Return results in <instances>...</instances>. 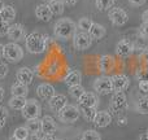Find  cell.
Here are the masks:
<instances>
[{"label": "cell", "instance_id": "obj_1", "mask_svg": "<svg viewBox=\"0 0 148 140\" xmlns=\"http://www.w3.org/2000/svg\"><path fill=\"white\" fill-rule=\"evenodd\" d=\"M55 36L60 40H68L73 39L74 34L77 33V25L70 18H61L53 26Z\"/></svg>", "mask_w": 148, "mask_h": 140}, {"label": "cell", "instance_id": "obj_2", "mask_svg": "<svg viewBox=\"0 0 148 140\" xmlns=\"http://www.w3.org/2000/svg\"><path fill=\"white\" fill-rule=\"evenodd\" d=\"M47 39L48 36H44L39 33H30L25 38V46L27 52L33 55H39L43 53L47 48Z\"/></svg>", "mask_w": 148, "mask_h": 140}, {"label": "cell", "instance_id": "obj_3", "mask_svg": "<svg viewBox=\"0 0 148 140\" xmlns=\"http://www.w3.org/2000/svg\"><path fill=\"white\" fill-rule=\"evenodd\" d=\"M4 59L9 62H18L23 59V51L17 43L12 42L4 46Z\"/></svg>", "mask_w": 148, "mask_h": 140}, {"label": "cell", "instance_id": "obj_4", "mask_svg": "<svg viewBox=\"0 0 148 140\" xmlns=\"http://www.w3.org/2000/svg\"><path fill=\"white\" fill-rule=\"evenodd\" d=\"M127 109V97L125 92H114L110 101V110L116 114L122 113Z\"/></svg>", "mask_w": 148, "mask_h": 140}, {"label": "cell", "instance_id": "obj_5", "mask_svg": "<svg viewBox=\"0 0 148 140\" xmlns=\"http://www.w3.org/2000/svg\"><path fill=\"white\" fill-rule=\"evenodd\" d=\"M42 114V107L35 99L27 100L25 108L22 109V115L25 120H34V118H39Z\"/></svg>", "mask_w": 148, "mask_h": 140}, {"label": "cell", "instance_id": "obj_6", "mask_svg": "<svg viewBox=\"0 0 148 140\" xmlns=\"http://www.w3.org/2000/svg\"><path fill=\"white\" fill-rule=\"evenodd\" d=\"M92 38L90 36L88 33H83V31H77L73 36V46L78 51H86L91 47Z\"/></svg>", "mask_w": 148, "mask_h": 140}, {"label": "cell", "instance_id": "obj_7", "mask_svg": "<svg viewBox=\"0 0 148 140\" xmlns=\"http://www.w3.org/2000/svg\"><path fill=\"white\" fill-rule=\"evenodd\" d=\"M57 114H59L60 121L66 123H73L79 118V108H77L75 105H66Z\"/></svg>", "mask_w": 148, "mask_h": 140}, {"label": "cell", "instance_id": "obj_8", "mask_svg": "<svg viewBox=\"0 0 148 140\" xmlns=\"http://www.w3.org/2000/svg\"><path fill=\"white\" fill-rule=\"evenodd\" d=\"M94 89L100 95H108L113 91L112 79L109 76H100L94 82Z\"/></svg>", "mask_w": 148, "mask_h": 140}, {"label": "cell", "instance_id": "obj_9", "mask_svg": "<svg viewBox=\"0 0 148 140\" xmlns=\"http://www.w3.org/2000/svg\"><path fill=\"white\" fill-rule=\"evenodd\" d=\"M108 16H109V20L112 21V23H114L116 26H122L129 21L127 13L121 8H112Z\"/></svg>", "mask_w": 148, "mask_h": 140}, {"label": "cell", "instance_id": "obj_10", "mask_svg": "<svg viewBox=\"0 0 148 140\" xmlns=\"http://www.w3.org/2000/svg\"><path fill=\"white\" fill-rule=\"evenodd\" d=\"M135 46L134 43H131L129 39H121L116 46V53L120 57H129L133 55Z\"/></svg>", "mask_w": 148, "mask_h": 140}, {"label": "cell", "instance_id": "obj_11", "mask_svg": "<svg viewBox=\"0 0 148 140\" xmlns=\"http://www.w3.org/2000/svg\"><path fill=\"white\" fill-rule=\"evenodd\" d=\"M110 79H112V86L114 92H123L130 84V81L125 74H114L113 76H110Z\"/></svg>", "mask_w": 148, "mask_h": 140}, {"label": "cell", "instance_id": "obj_12", "mask_svg": "<svg viewBox=\"0 0 148 140\" xmlns=\"http://www.w3.org/2000/svg\"><path fill=\"white\" fill-rule=\"evenodd\" d=\"M36 94H38V96L40 97L42 100H44V101H49V100L52 99V97L55 96V88L52 84L49 83H42L39 84L38 87H36Z\"/></svg>", "mask_w": 148, "mask_h": 140}, {"label": "cell", "instance_id": "obj_13", "mask_svg": "<svg viewBox=\"0 0 148 140\" xmlns=\"http://www.w3.org/2000/svg\"><path fill=\"white\" fill-rule=\"evenodd\" d=\"M48 105H49V108H51V110L59 113L60 110L64 109V108L68 105V99L65 95H61V94L55 95V96L48 101Z\"/></svg>", "mask_w": 148, "mask_h": 140}, {"label": "cell", "instance_id": "obj_14", "mask_svg": "<svg viewBox=\"0 0 148 140\" xmlns=\"http://www.w3.org/2000/svg\"><path fill=\"white\" fill-rule=\"evenodd\" d=\"M8 38L12 42H20L25 38V29H23L22 25H18V23H14V25H10L9 30H8Z\"/></svg>", "mask_w": 148, "mask_h": 140}, {"label": "cell", "instance_id": "obj_15", "mask_svg": "<svg viewBox=\"0 0 148 140\" xmlns=\"http://www.w3.org/2000/svg\"><path fill=\"white\" fill-rule=\"evenodd\" d=\"M116 66V60L114 57H112L110 55H104L100 57L99 60V69L101 73H108L112 71Z\"/></svg>", "mask_w": 148, "mask_h": 140}, {"label": "cell", "instance_id": "obj_16", "mask_svg": "<svg viewBox=\"0 0 148 140\" xmlns=\"http://www.w3.org/2000/svg\"><path fill=\"white\" fill-rule=\"evenodd\" d=\"M112 122V115H110L109 112H105V110H100L97 112L96 117L94 120V123L100 128H104V127H108Z\"/></svg>", "mask_w": 148, "mask_h": 140}, {"label": "cell", "instance_id": "obj_17", "mask_svg": "<svg viewBox=\"0 0 148 140\" xmlns=\"http://www.w3.org/2000/svg\"><path fill=\"white\" fill-rule=\"evenodd\" d=\"M35 16L40 21H43V22H48V21H51L53 14H52L48 4H39L38 7L35 8Z\"/></svg>", "mask_w": 148, "mask_h": 140}, {"label": "cell", "instance_id": "obj_18", "mask_svg": "<svg viewBox=\"0 0 148 140\" xmlns=\"http://www.w3.org/2000/svg\"><path fill=\"white\" fill-rule=\"evenodd\" d=\"M79 107H90V108H96L97 105V96L94 92H84L82 97L78 100Z\"/></svg>", "mask_w": 148, "mask_h": 140}, {"label": "cell", "instance_id": "obj_19", "mask_svg": "<svg viewBox=\"0 0 148 140\" xmlns=\"http://www.w3.org/2000/svg\"><path fill=\"white\" fill-rule=\"evenodd\" d=\"M33 79H34V73H33V70L29 69V68H21V69L17 71V81L20 82V83L29 86V84H31Z\"/></svg>", "mask_w": 148, "mask_h": 140}, {"label": "cell", "instance_id": "obj_20", "mask_svg": "<svg viewBox=\"0 0 148 140\" xmlns=\"http://www.w3.org/2000/svg\"><path fill=\"white\" fill-rule=\"evenodd\" d=\"M57 130V126L55 120L51 115H44L42 118V132L43 134H55Z\"/></svg>", "mask_w": 148, "mask_h": 140}, {"label": "cell", "instance_id": "obj_21", "mask_svg": "<svg viewBox=\"0 0 148 140\" xmlns=\"http://www.w3.org/2000/svg\"><path fill=\"white\" fill-rule=\"evenodd\" d=\"M65 84L68 87H74V86H81V82H82V74L79 73L78 70H72L66 74L64 79Z\"/></svg>", "mask_w": 148, "mask_h": 140}, {"label": "cell", "instance_id": "obj_22", "mask_svg": "<svg viewBox=\"0 0 148 140\" xmlns=\"http://www.w3.org/2000/svg\"><path fill=\"white\" fill-rule=\"evenodd\" d=\"M105 27L103 25H100V23H95L92 25L91 30L88 31L90 36L92 38V40H100V39H103L105 36Z\"/></svg>", "mask_w": 148, "mask_h": 140}, {"label": "cell", "instance_id": "obj_23", "mask_svg": "<svg viewBox=\"0 0 148 140\" xmlns=\"http://www.w3.org/2000/svg\"><path fill=\"white\" fill-rule=\"evenodd\" d=\"M10 92H12V96H22L26 97L29 94V88L26 84H22L20 82H16L10 88Z\"/></svg>", "mask_w": 148, "mask_h": 140}, {"label": "cell", "instance_id": "obj_24", "mask_svg": "<svg viewBox=\"0 0 148 140\" xmlns=\"http://www.w3.org/2000/svg\"><path fill=\"white\" fill-rule=\"evenodd\" d=\"M16 18V10L12 5H4V8L0 12V20L7 21V22H10Z\"/></svg>", "mask_w": 148, "mask_h": 140}, {"label": "cell", "instance_id": "obj_25", "mask_svg": "<svg viewBox=\"0 0 148 140\" xmlns=\"http://www.w3.org/2000/svg\"><path fill=\"white\" fill-rule=\"evenodd\" d=\"M26 128L30 134H39L42 131V120L34 118V120H27L26 122Z\"/></svg>", "mask_w": 148, "mask_h": 140}, {"label": "cell", "instance_id": "obj_26", "mask_svg": "<svg viewBox=\"0 0 148 140\" xmlns=\"http://www.w3.org/2000/svg\"><path fill=\"white\" fill-rule=\"evenodd\" d=\"M26 102V97H22V96H12L9 100V107L14 110H22L25 108Z\"/></svg>", "mask_w": 148, "mask_h": 140}, {"label": "cell", "instance_id": "obj_27", "mask_svg": "<svg viewBox=\"0 0 148 140\" xmlns=\"http://www.w3.org/2000/svg\"><path fill=\"white\" fill-rule=\"evenodd\" d=\"M79 112L83 115V118L88 122H94L95 117L97 114L96 108H90V107H79Z\"/></svg>", "mask_w": 148, "mask_h": 140}, {"label": "cell", "instance_id": "obj_28", "mask_svg": "<svg viewBox=\"0 0 148 140\" xmlns=\"http://www.w3.org/2000/svg\"><path fill=\"white\" fill-rule=\"evenodd\" d=\"M48 7L53 16H61L64 13V3L61 0H51L48 3Z\"/></svg>", "mask_w": 148, "mask_h": 140}, {"label": "cell", "instance_id": "obj_29", "mask_svg": "<svg viewBox=\"0 0 148 140\" xmlns=\"http://www.w3.org/2000/svg\"><path fill=\"white\" fill-rule=\"evenodd\" d=\"M92 25H94V22H92L91 18L82 17L81 20H79V22H78V25H77V26H78V29L81 31H83V33H88V31L91 30Z\"/></svg>", "mask_w": 148, "mask_h": 140}, {"label": "cell", "instance_id": "obj_30", "mask_svg": "<svg viewBox=\"0 0 148 140\" xmlns=\"http://www.w3.org/2000/svg\"><path fill=\"white\" fill-rule=\"evenodd\" d=\"M95 5L99 10H110L114 5V0H95Z\"/></svg>", "mask_w": 148, "mask_h": 140}, {"label": "cell", "instance_id": "obj_31", "mask_svg": "<svg viewBox=\"0 0 148 140\" xmlns=\"http://www.w3.org/2000/svg\"><path fill=\"white\" fill-rule=\"evenodd\" d=\"M136 110L140 114H148V97H140L136 101Z\"/></svg>", "mask_w": 148, "mask_h": 140}, {"label": "cell", "instance_id": "obj_32", "mask_svg": "<svg viewBox=\"0 0 148 140\" xmlns=\"http://www.w3.org/2000/svg\"><path fill=\"white\" fill-rule=\"evenodd\" d=\"M69 94H70V96L73 97V99H75V100H79L82 97V95L86 92V89L83 88L82 86H74V87H69Z\"/></svg>", "mask_w": 148, "mask_h": 140}, {"label": "cell", "instance_id": "obj_33", "mask_svg": "<svg viewBox=\"0 0 148 140\" xmlns=\"http://www.w3.org/2000/svg\"><path fill=\"white\" fill-rule=\"evenodd\" d=\"M29 135H30V132L27 131L26 127H17L13 132V136L18 140H27Z\"/></svg>", "mask_w": 148, "mask_h": 140}, {"label": "cell", "instance_id": "obj_34", "mask_svg": "<svg viewBox=\"0 0 148 140\" xmlns=\"http://www.w3.org/2000/svg\"><path fill=\"white\" fill-rule=\"evenodd\" d=\"M81 140H101V136H100V134L95 130H87L83 132Z\"/></svg>", "mask_w": 148, "mask_h": 140}, {"label": "cell", "instance_id": "obj_35", "mask_svg": "<svg viewBox=\"0 0 148 140\" xmlns=\"http://www.w3.org/2000/svg\"><path fill=\"white\" fill-rule=\"evenodd\" d=\"M7 118H8V112L5 108L0 107V128H3L7 123Z\"/></svg>", "mask_w": 148, "mask_h": 140}, {"label": "cell", "instance_id": "obj_36", "mask_svg": "<svg viewBox=\"0 0 148 140\" xmlns=\"http://www.w3.org/2000/svg\"><path fill=\"white\" fill-rule=\"evenodd\" d=\"M9 27H10L9 22L0 20V36L8 35V30H9Z\"/></svg>", "mask_w": 148, "mask_h": 140}, {"label": "cell", "instance_id": "obj_37", "mask_svg": "<svg viewBox=\"0 0 148 140\" xmlns=\"http://www.w3.org/2000/svg\"><path fill=\"white\" fill-rule=\"evenodd\" d=\"M136 78L139 82L142 81H148V69H142L136 71Z\"/></svg>", "mask_w": 148, "mask_h": 140}, {"label": "cell", "instance_id": "obj_38", "mask_svg": "<svg viewBox=\"0 0 148 140\" xmlns=\"http://www.w3.org/2000/svg\"><path fill=\"white\" fill-rule=\"evenodd\" d=\"M139 89L144 96L148 97V81H142L139 82Z\"/></svg>", "mask_w": 148, "mask_h": 140}, {"label": "cell", "instance_id": "obj_39", "mask_svg": "<svg viewBox=\"0 0 148 140\" xmlns=\"http://www.w3.org/2000/svg\"><path fill=\"white\" fill-rule=\"evenodd\" d=\"M8 71H9V69H8V65L0 61V79H4L5 76H7Z\"/></svg>", "mask_w": 148, "mask_h": 140}, {"label": "cell", "instance_id": "obj_40", "mask_svg": "<svg viewBox=\"0 0 148 140\" xmlns=\"http://www.w3.org/2000/svg\"><path fill=\"white\" fill-rule=\"evenodd\" d=\"M140 34L144 38H148V23H143L140 26Z\"/></svg>", "mask_w": 148, "mask_h": 140}, {"label": "cell", "instance_id": "obj_41", "mask_svg": "<svg viewBox=\"0 0 148 140\" xmlns=\"http://www.w3.org/2000/svg\"><path fill=\"white\" fill-rule=\"evenodd\" d=\"M140 60L144 62V64L148 65V48L144 49V51H142V53H140Z\"/></svg>", "mask_w": 148, "mask_h": 140}, {"label": "cell", "instance_id": "obj_42", "mask_svg": "<svg viewBox=\"0 0 148 140\" xmlns=\"http://www.w3.org/2000/svg\"><path fill=\"white\" fill-rule=\"evenodd\" d=\"M129 1H130V4L134 5V7H142L147 0H129Z\"/></svg>", "mask_w": 148, "mask_h": 140}, {"label": "cell", "instance_id": "obj_43", "mask_svg": "<svg viewBox=\"0 0 148 140\" xmlns=\"http://www.w3.org/2000/svg\"><path fill=\"white\" fill-rule=\"evenodd\" d=\"M62 3H64V5H69V7H73V5H75L77 3H78V0H61Z\"/></svg>", "mask_w": 148, "mask_h": 140}, {"label": "cell", "instance_id": "obj_44", "mask_svg": "<svg viewBox=\"0 0 148 140\" xmlns=\"http://www.w3.org/2000/svg\"><path fill=\"white\" fill-rule=\"evenodd\" d=\"M27 140H42V136L39 134H30Z\"/></svg>", "mask_w": 148, "mask_h": 140}, {"label": "cell", "instance_id": "obj_45", "mask_svg": "<svg viewBox=\"0 0 148 140\" xmlns=\"http://www.w3.org/2000/svg\"><path fill=\"white\" fill-rule=\"evenodd\" d=\"M42 140H56V139H55L53 134H44L42 136Z\"/></svg>", "mask_w": 148, "mask_h": 140}, {"label": "cell", "instance_id": "obj_46", "mask_svg": "<svg viewBox=\"0 0 148 140\" xmlns=\"http://www.w3.org/2000/svg\"><path fill=\"white\" fill-rule=\"evenodd\" d=\"M142 18H143V23H148V9L146 12L143 13V16H142Z\"/></svg>", "mask_w": 148, "mask_h": 140}, {"label": "cell", "instance_id": "obj_47", "mask_svg": "<svg viewBox=\"0 0 148 140\" xmlns=\"http://www.w3.org/2000/svg\"><path fill=\"white\" fill-rule=\"evenodd\" d=\"M126 123H127V120H126V118H120V120H118V125L120 126H125Z\"/></svg>", "mask_w": 148, "mask_h": 140}, {"label": "cell", "instance_id": "obj_48", "mask_svg": "<svg viewBox=\"0 0 148 140\" xmlns=\"http://www.w3.org/2000/svg\"><path fill=\"white\" fill-rule=\"evenodd\" d=\"M139 140H148V131H147V132H144V134H142L140 138H139Z\"/></svg>", "mask_w": 148, "mask_h": 140}, {"label": "cell", "instance_id": "obj_49", "mask_svg": "<svg viewBox=\"0 0 148 140\" xmlns=\"http://www.w3.org/2000/svg\"><path fill=\"white\" fill-rule=\"evenodd\" d=\"M1 57H4V46L0 44V59H1Z\"/></svg>", "mask_w": 148, "mask_h": 140}, {"label": "cell", "instance_id": "obj_50", "mask_svg": "<svg viewBox=\"0 0 148 140\" xmlns=\"http://www.w3.org/2000/svg\"><path fill=\"white\" fill-rule=\"evenodd\" d=\"M3 96H4V89H3V87L0 86V101L3 100Z\"/></svg>", "mask_w": 148, "mask_h": 140}, {"label": "cell", "instance_id": "obj_51", "mask_svg": "<svg viewBox=\"0 0 148 140\" xmlns=\"http://www.w3.org/2000/svg\"><path fill=\"white\" fill-rule=\"evenodd\" d=\"M3 8H4V3L1 1V0H0V12H1V9Z\"/></svg>", "mask_w": 148, "mask_h": 140}, {"label": "cell", "instance_id": "obj_52", "mask_svg": "<svg viewBox=\"0 0 148 140\" xmlns=\"http://www.w3.org/2000/svg\"><path fill=\"white\" fill-rule=\"evenodd\" d=\"M9 140H18V139H16V138H14V136H12V138H10Z\"/></svg>", "mask_w": 148, "mask_h": 140}, {"label": "cell", "instance_id": "obj_53", "mask_svg": "<svg viewBox=\"0 0 148 140\" xmlns=\"http://www.w3.org/2000/svg\"><path fill=\"white\" fill-rule=\"evenodd\" d=\"M44 1H48V3H49V1H51V0H44Z\"/></svg>", "mask_w": 148, "mask_h": 140}]
</instances>
